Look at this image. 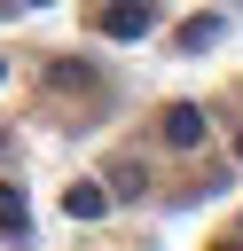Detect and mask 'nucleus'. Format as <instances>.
Segmentation results:
<instances>
[{"instance_id": "nucleus-1", "label": "nucleus", "mask_w": 243, "mask_h": 251, "mask_svg": "<svg viewBox=\"0 0 243 251\" xmlns=\"http://www.w3.org/2000/svg\"><path fill=\"white\" fill-rule=\"evenodd\" d=\"M94 24H102V39H149L157 31V0H110Z\"/></svg>"}, {"instance_id": "nucleus-2", "label": "nucleus", "mask_w": 243, "mask_h": 251, "mask_svg": "<svg viewBox=\"0 0 243 251\" xmlns=\"http://www.w3.org/2000/svg\"><path fill=\"white\" fill-rule=\"evenodd\" d=\"M157 126H165V141H172V149H204V133H212V118H204L196 102H165V118H157Z\"/></svg>"}, {"instance_id": "nucleus-3", "label": "nucleus", "mask_w": 243, "mask_h": 251, "mask_svg": "<svg viewBox=\"0 0 243 251\" xmlns=\"http://www.w3.org/2000/svg\"><path fill=\"white\" fill-rule=\"evenodd\" d=\"M63 212H71V220H102V212H110V188H102V180H71V188H63Z\"/></svg>"}, {"instance_id": "nucleus-4", "label": "nucleus", "mask_w": 243, "mask_h": 251, "mask_svg": "<svg viewBox=\"0 0 243 251\" xmlns=\"http://www.w3.org/2000/svg\"><path fill=\"white\" fill-rule=\"evenodd\" d=\"M0 227H8V235H31V204H24L16 180H0Z\"/></svg>"}, {"instance_id": "nucleus-5", "label": "nucleus", "mask_w": 243, "mask_h": 251, "mask_svg": "<svg viewBox=\"0 0 243 251\" xmlns=\"http://www.w3.org/2000/svg\"><path fill=\"white\" fill-rule=\"evenodd\" d=\"M212 39H219V16H188L180 24V55H204Z\"/></svg>"}, {"instance_id": "nucleus-6", "label": "nucleus", "mask_w": 243, "mask_h": 251, "mask_svg": "<svg viewBox=\"0 0 243 251\" xmlns=\"http://www.w3.org/2000/svg\"><path fill=\"white\" fill-rule=\"evenodd\" d=\"M235 165H243V126H235Z\"/></svg>"}, {"instance_id": "nucleus-7", "label": "nucleus", "mask_w": 243, "mask_h": 251, "mask_svg": "<svg viewBox=\"0 0 243 251\" xmlns=\"http://www.w3.org/2000/svg\"><path fill=\"white\" fill-rule=\"evenodd\" d=\"M24 8H47V0H24Z\"/></svg>"}, {"instance_id": "nucleus-8", "label": "nucleus", "mask_w": 243, "mask_h": 251, "mask_svg": "<svg viewBox=\"0 0 243 251\" xmlns=\"http://www.w3.org/2000/svg\"><path fill=\"white\" fill-rule=\"evenodd\" d=\"M219 251H243V243H219Z\"/></svg>"}, {"instance_id": "nucleus-9", "label": "nucleus", "mask_w": 243, "mask_h": 251, "mask_svg": "<svg viewBox=\"0 0 243 251\" xmlns=\"http://www.w3.org/2000/svg\"><path fill=\"white\" fill-rule=\"evenodd\" d=\"M0 78H8V63H0Z\"/></svg>"}]
</instances>
